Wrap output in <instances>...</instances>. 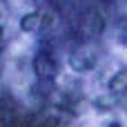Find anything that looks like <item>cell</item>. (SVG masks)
Returning a JSON list of instances; mask_svg holds the SVG:
<instances>
[{
    "mask_svg": "<svg viewBox=\"0 0 127 127\" xmlns=\"http://www.w3.org/2000/svg\"><path fill=\"white\" fill-rule=\"evenodd\" d=\"M36 74L42 76V78H45V76L51 78V76L56 74V63H54L51 58H47V56H38V58H36Z\"/></svg>",
    "mask_w": 127,
    "mask_h": 127,
    "instance_id": "6da1fadb",
    "label": "cell"
},
{
    "mask_svg": "<svg viewBox=\"0 0 127 127\" xmlns=\"http://www.w3.org/2000/svg\"><path fill=\"white\" fill-rule=\"evenodd\" d=\"M36 27H38V16L36 13H29V16L22 18V29L25 31H33Z\"/></svg>",
    "mask_w": 127,
    "mask_h": 127,
    "instance_id": "7a4b0ae2",
    "label": "cell"
},
{
    "mask_svg": "<svg viewBox=\"0 0 127 127\" xmlns=\"http://www.w3.org/2000/svg\"><path fill=\"white\" fill-rule=\"evenodd\" d=\"M125 85H127V76H123V74L116 76V78H112V83H109V87H112L114 92H116V89H123Z\"/></svg>",
    "mask_w": 127,
    "mask_h": 127,
    "instance_id": "3957f363",
    "label": "cell"
}]
</instances>
